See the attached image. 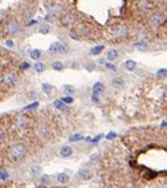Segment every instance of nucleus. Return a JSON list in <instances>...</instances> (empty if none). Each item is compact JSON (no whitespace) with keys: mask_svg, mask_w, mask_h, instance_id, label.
I'll list each match as a JSON object with an SVG mask.
<instances>
[{"mask_svg":"<svg viewBox=\"0 0 167 188\" xmlns=\"http://www.w3.org/2000/svg\"><path fill=\"white\" fill-rule=\"evenodd\" d=\"M27 152H28L27 146L21 142H17L8 148V158L12 162H20L27 156Z\"/></svg>","mask_w":167,"mask_h":188,"instance_id":"obj_1","label":"nucleus"},{"mask_svg":"<svg viewBox=\"0 0 167 188\" xmlns=\"http://www.w3.org/2000/svg\"><path fill=\"white\" fill-rule=\"evenodd\" d=\"M0 82L3 85H7V86H13V85L17 82V74L13 70H7L1 74V78H0Z\"/></svg>","mask_w":167,"mask_h":188,"instance_id":"obj_2","label":"nucleus"},{"mask_svg":"<svg viewBox=\"0 0 167 188\" xmlns=\"http://www.w3.org/2000/svg\"><path fill=\"white\" fill-rule=\"evenodd\" d=\"M69 52V48L68 45L62 44V42H52L49 46V53H52V54H66V53Z\"/></svg>","mask_w":167,"mask_h":188,"instance_id":"obj_3","label":"nucleus"},{"mask_svg":"<svg viewBox=\"0 0 167 188\" xmlns=\"http://www.w3.org/2000/svg\"><path fill=\"white\" fill-rule=\"evenodd\" d=\"M49 127L45 123H39L36 127V137L39 138L40 140H47L49 138Z\"/></svg>","mask_w":167,"mask_h":188,"instance_id":"obj_4","label":"nucleus"},{"mask_svg":"<svg viewBox=\"0 0 167 188\" xmlns=\"http://www.w3.org/2000/svg\"><path fill=\"white\" fill-rule=\"evenodd\" d=\"M105 90V86H103L102 82H95L93 85V94H92V101L93 103H98L100 102V95L101 93Z\"/></svg>","mask_w":167,"mask_h":188,"instance_id":"obj_5","label":"nucleus"},{"mask_svg":"<svg viewBox=\"0 0 167 188\" xmlns=\"http://www.w3.org/2000/svg\"><path fill=\"white\" fill-rule=\"evenodd\" d=\"M164 19L166 17H164V15H162V13H153V15L150 16V19H148V24H150V26H153V28H158V26L164 21Z\"/></svg>","mask_w":167,"mask_h":188,"instance_id":"obj_6","label":"nucleus"},{"mask_svg":"<svg viewBox=\"0 0 167 188\" xmlns=\"http://www.w3.org/2000/svg\"><path fill=\"white\" fill-rule=\"evenodd\" d=\"M13 123H15L16 129H19V130H25L27 127H28V119H27L23 115V114H19V115L15 117V121H13Z\"/></svg>","mask_w":167,"mask_h":188,"instance_id":"obj_7","label":"nucleus"},{"mask_svg":"<svg viewBox=\"0 0 167 188\" xmlns=\"http://www.w3.org/2000/svg\"><path fill=\"white\" fill-rule=\"evenodd\" d=\"M111 32H113L114 37H117V39H119V40L125 39V37L127 36V28L125 25H115L111 29Z\"/></svg>","mask_w":167,"mask_h":188,"instance_id":"obj_8","label":"nucleus"},{"mask_svg":"<svg viewBox=\"0 0 167 188\" xmlns=\"http://www.w3.org/2000/svg\"><path fill=\"white\" fill-rule=\"evenodd\" d=\"M19 31H20V25H19V23L15 20L9 21V23L7 24V26H5V33L9 34V36H15Z\"/></svg>","mask_w":167,"mask_h":188,"instance_id":"obj_9","label":"nucleus"},{"mask_svg":"<svg viewBox=\"0 0 167 188\" xmlns=\"http://www.w3.org/2000/svg\"><path fill=\"white\" fill-rule=\"evenodd\" d=\"M77 176H78L80 180L86 182V180H90L93 177V172L90 171L87 167H81V168L78 169V172H77Z\"/></svg>","mask_w":167,"mask_h":188,"instance_id":"obj_10","label":"nucleus"},{"mask_svg":"<svg viewBox=\"0 0 167 188\" xmlns=\"http://www.w3.org/2000/svg\"><path fill=\"white\" fill-rule=\"evenodd\" d=\"M125 84H126V79L122 76H115L111 78V85H113L114 87H117V89H122V87L125 86Z\"/></svg>","mask_w":167,"mask_h":188,"instance_id":"obj_11","label":"nucleus"},{"mask_svg":"<svg viewBox=\"0 0 167 188\" xmlns=\"http://www.w3.org/2000/svg\"><path fill=\"white\" fill-rule=\"evenodd\" d=\"M73 155V148L70 147V146H62V147L60 148V156L64 159H68L70 158V156Z\"/></svg>","mask_w":167,"mask_h":188,"instance_id":"obj_12","label":"nucleus"},{"mask_svg":"<svg viewBox=\"0 0 167 188\" xmlns=\"http://www.w3.org/2000/svg\"><path fill=\"white\" fill-rule=\"evenodd\" d=\"M118 57H119V52L117 49H109V50H106V58H108L110 62L115 61Z\"/></svg>","mask_w":167,"mask_h":188,"instance_id":"obj_13","label":"nucleus"},{"mask_svg":"<svg viewBox=\"0 0 167 188\" xmlns=\"http://www.w3.org/2000/svg\"><path fill=\"white\" fill-rule=\"evenodd\" d=\"M56 179H57V182L61 183V184H66V183H69V180H70V176H69L68 174H65V172H60V174L56 175Z\"/></svg>","mask_w":167,"mask_h":188,"instance_id":"obj_14","label":"nucleus"},{"mask_svg":"<svg viewBox=\"0 0 167 188\" xmlns=\"http://www.w3.org/2000/svg\"><path fill=\"white\" fill-rule=\"evenodd\" d=\"M123 68L126 69L127 71H134L137 69V62L134 60H126L123 64Z\"/></svg>","mask_w":167,"mask_h":188,"instance_id":"obj_15","label":"nucleus"},{"mask_svg":"<svg viewBox=\"0 0 167 188\" xmlns=\"http://www.w3.org/2000/svg\"><path fill=\"white\" fill-rule=\"evenodd\" d=\"M41 54H42V52L40 49H32L31 52H29L31 58H32V60H34V61H39L40 58H41Z\"/></svg>","mask_w":167,"mask_h":188,"instance_id":"obj_16","label":"nucleus"},{"mask_svg":"<svg viewBox=\"0 0 167 188\" xmlns=\"http://www.w3.org/2000/svg\"><path fill=\"white\" fill-rule=\"evenodd\" d=\"M61 23H62L64 25H72V24L74 23V17L70 15V13H68V15H65L62 19H61Z\"/></svg>","mask_w":167,"mask_h":188,"instance_id":"obj_17","label":"nucleus"},{"mask_svg":"<svg viewBox=\"0 0 167 188\" xmlns=\"http://www.w3.org/2000/svg\"><path fill=\"white\" fill-rule=\"evenodd\" d=\"M50 66H52V69H53V70H56V71H62L64 68H65V66H64V64L61 62V61H58V60L53 61Z\"/></svg>","mask_w":167,"mask_h":188,"instance_id":"obj_18","label":"nucleus"},{"mask_svg":"<svg viewBox=\"0 0 167 188\" xmlns=\"http://www.w3.org/2000/svg\"><path fill=\"white\" fill-rule=\"evenodd\" d=\"M103 49H105V46H103V45H95V46H93L92 49H90V54L97 56V54H100Z\"/></svg>","mask_w":167,"mask_h":188,"instance_id":"obj_19","label":"nucleus"},{"mask_svg":"<svg viewBox=\"0 0 167 188\" xmlns=\"http://www.w3.org/2000/svg\"><path fill=\"white\" fill-rule=\"evenodd\" d=\"M41 89H42V91H44L45 94H52L53 90H54V87H53L52 85H49V84H42Z\"/></svg>","mask_w":167,"mask_h":188,"instance_id":"obj_20","label":"nucleus"},{"mask_svg":"<svg viewBox=\"0 0 167 188\" xmlns=\"http://www.w3.org/2000/svg\"><path fill=\"white\" fill-rule=\"evenodd\" d=\"M134 46L135 48H138L139 50H147V48H148V45H147V42H145V41H137V42H134Z\"/></svg>","mask_w":167,"mask_h":188,"instance_id":"obj_21","label":"nucleus"},{"mask_svg":"<svg viewBox=\"0 0 167 188\" xmlns=\"http://www.w3.org/2000/svg\"><path fill=\"white\" fill-rule=\"evenodd\" d=\"M29 172H31L32 176H39L40 172H41V169H40L39 166H31V168H29Z\"/></svg>","mask_w":167,"mask_h":188,"instance_id":"obj_22","label":"nucleus"},{"mask_svg":"<svg viewBox=\"0 0 167 188\" xmlns=\"http://www.w3.org/2000/svg\"><path fill=\"white\" fill-rule=\"evenodd\" d=\"M84 138H85L84 134H73L69 137V140H70V142H78V140H82Z\"/></svg>","mask_w":167,"mask_h":188,"instance_id":"obj_23","label":"nucleus"},{"mask_svg":"<svg viewBox=\"0 0 167 188\" xmlns=\"http://www.w3.org/2000/svg\"><path fill=\"white\" fill-rule=\"evenodd\" d=\"M33 68H34V70H36L37 73H42V71L45 70V65H44L42 62H39V61H37V62L34 64Z\"/></svg>","mask_w":167,"mask_h":188,"instance_id":"obj_24","label":"nucleus"},{"mask_svg":"<svg viewBox=\"0 0 167 188\" xmlns=\"http://www.w3.org/2000/svg\"><path fill=\"white\" fill-rule=\"evenodd\" d=\"M64 90H65V93L69 95V97H70V95L74 93V87L70 86V85H64Z\"/></svg>","mask_w":167,"mask_h":188,"instance_id":"obj_25","label":"nucleus"},{"mask_svg":"<svg viewBox=\"0 0 167 188\" xmlns=\"http://www.w3.org/2000/svg\"><path fill=\"white\" fill-rule=\"evenodd\" d=\"M156 76H158L159 78H164V77H167V69L166 68L159 69V70L156 71Z\"/></svg>","mask_w":167,"mask_h":188,"instance_id":"obj_26","label":"nucleus"},{"mask_svg":"<svg viewBox=\"0 0 167 188\" xmlns=\"http://www.w3.org/2000/svg\"><path fill=\"white\" fill-rule=\"evenodd\" d=\"M40 182H41V184H48V183L50 182V176L49 175H41Z\"/></svg>","mask_w":167,"mask_h":188,"instance_id":"obj_27","label":"nucleus"},{"mask_svg":"<svg viewBox=\"0 0 167 188\" xmlns=\"http://www.w3.org/2000/svg\"><path fill=\"white\" fill-rule=\"evenodd\" d=\"M85 69H86L87 71L94 70V69H95V64H94V62H87V64H85Z\"/></svg>","mask_w":167,"mask_h":188,"instance_id":"obj_28","label":"nucleus"},{"mask_svg":"<svg viewBox=\"0 0 167 188\" xmlns=\"http://www.w3.org/2000/svg\"><path fill=\"white\" fill-rule=\"evenodd\" d=\"M103 65H105V68H108L110 71H117V66H115V65H113V64H110V62H105Z\"/></svg>","mask_w":167,"mask_h":188,"instance_id":"obj_29","label":"nucleus"},{"mask_svg":"<svg viewBox=\"0 0 167 188\" xmlns=\"http://www.w3.org/2000/svg\"><path fill=\"white\" fill-rule=\"evenodd\" d=\"M90 162H92V163H97V162H100V154H92V156H90Z\"/></svg>","mask_w":167,"mask_h":188,"instance_id":"obj_30","label":"nucleus"},{"mask_svg":"<svg viewBox=\"0 0 167 188\" xmlns=\"http://www.w3.org/2000/svg\"><path fill=\"white\" fill-rule=\"evenodd\" d=\"M60 101H61V102H64V103H66V105H69V103L73 102V98H72V97H62Z\"/></svg>","mask_w":167,"mask_h":188,"instance_id":"obj_31","label":"nucleus"},{"mask_svg":"<svg viewBox=\"0 0 167 188\" xmlns=\"http://www.w3.org/2000/svg\"><path fill=\"white\" fill-rule=\"evenodd\" d=\"M54 106L57 109H60V110H62V109H65V105H64L62 102H61L60 99H57V101H54Z\"/></svg>","mask_w":167,"mask_h":188,"instance_id":"obj_32","label":"nucleus"},{"mask_svg":"<svg viewBox=\"0 0 167 188\" xmlns=\"http://www.w3.org/2000/svg\"><path fill=\"white\" fill-rule=\"evenodd\" d=\"M40 32H41V33H44V34H47L48 32H49V28H48L47 24H42V25L40 26Z\"/></svg>","mask_w":167,"mask_h":188,"instance_id":"obj_33","label":"nucleus"},{"mask_svg":"<svg viewBox=\"0 0 167 188\" xmlns=\"http://www.w3.org/2000/svg\"><path fill=\"white\" fill-rule=\"evenodd\" d=\"M31 68V64L28 62H21L20 64V70H27V69Z\"/></svg>","mask_w":167,"mask_h":188,"instance_id":"obj_34","label":"nucleus"},{"mask_svg":"<svg viewBox=\"0 0 167 188\" xmlns=\"http://www.w3.org/2000/svg\"><path fill=\"white\" fill-rule=\"evenodd\" d=\"M156 188H167V183H159L156 184Z\"/></svg>","mask_w":167,"mask_h":188,"instance_id":"obj_35","label":"nucleus"},{"mask_svg":"<svg viewBox=\"0 0 167 188\" xmlns=\"http://www.w3.org/2000/svg\"><path fill=\"white\" fill-rule=\"evenodd\" d=\"M69 36H70L73 40H76V41H77V40H80V39H78V36H77V34H74L73 32H70V33H69Z\"/></svg>","mask_w":167,"mask_h":188,"instance_id":"obj_36","label":"nucleus"},{"mask_svg":"<svg viewBox=\"0 0 167 188\" xmlns=\"http://www.w3.org/2000/svg\"><path fill=\"white\" fill-rule=\"evenodd\" d=\"M3 140H4V131L0 129V143H1Z\"/></svg>","mask_w":167,"mask_h":188,"instance_id":"obj_37","label":"nucleus"},{"mask_svg":"<svg viewBox=\"0 0 167 188\" xmlns=\"http://www.w3.org/2000/svg\"><path fill=\"white\" fill-rule=\"evenodd\" d=\"M34 107H37V102H34L33 105H29V106H27V110H29V109H34Z\"/></svg>","mask_w":167,"mask_h":188,"instance_id":"obj_38","label":"nucleus"},{"mask_svg":"<svg viewBox=\"0 0 167 188\" xmlns=\"http://www.w3.org/2000/svg\"><path fill=\"white\" fill-rule=\"evenodd\" d=\"M7 45H8V46H12V45H13V42L11 41V40H8V41H7Z\"/></svg>","mask_w":167,"mask_h":188,"instance_id":"obj_39","label":"nucleus"},{"mask_svg":"<svg viewBox=\"0 0 167 188\" xmlns=\"http://www.w3.org/2000/svg\"><path fill=\"white\" fill-rule=\"evenodd\" d=\"M34 98V97H36V94H34V93H29V98Z\"/></svg>","mask_w":167,"mask_h":188,"instance_id":"obj_40","label":"nucleus"}]
</instances>
